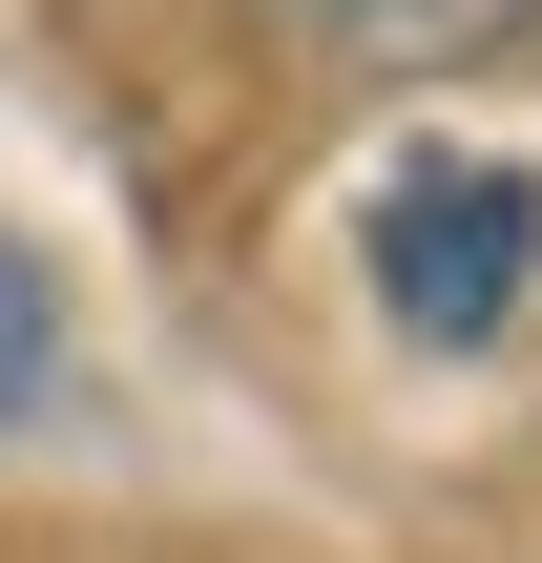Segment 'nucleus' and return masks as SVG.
I'll return each mask as SVG.
<instances>
[{
    "instance_id": "nucleus-1",
    "label": "nucleus",
    "mask_w": 542,
    "mask_h": 563,
    "mask_svg": "<svg viewBox=\"0 0 542 563\" xmlns=\"http://www.w3.org/2000/svg\"><path fill=\"white\" fill-rule=\"evenodd\" d=\"M355 251H376V313L418 355H480V334H522V292H542V188L480 167V146H418Z\"/></svg>"
},
{
    "instance_id": "nucleus-2",
    "label": "nucleus",
    "mask_w": 542,
    "mask_h": 563,
    "mask_svg": "<svg viewBox=\"0 0 542 563\" xmlns=\"http://www.w3.org/2000/svg\"><path fill=\"white\" fill-rule=\"evenodd\" d=\"M313 21H334L355 63H501L542 0H313Z\"/></svg>"
},
{
    "instance_id": "nucleus-3",
    "label": "nucleus",
    "mask_w": 542,
    "mask_h": 563,
    "mask_svg": "<svg viewBox=\"0 0 542 563\" xmlns=\"http://www.w3.org/2000/svg\"><path fill=\"white\" fill-rule=\"evenodd\" d=\"M21 397H63V272L0 230V418H21Z\"/></svg>"
}]
</instances>
